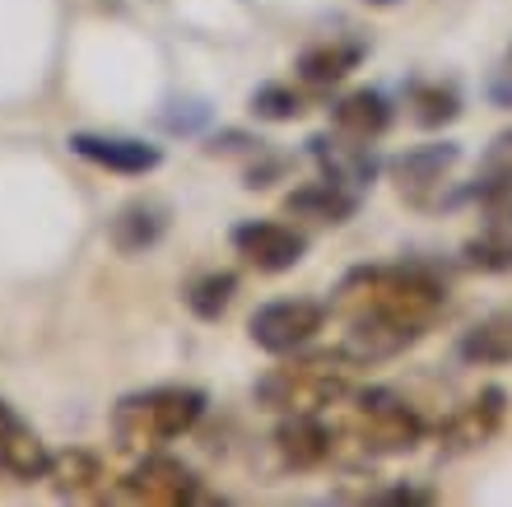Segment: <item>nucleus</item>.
Segmentation results:
<instances>
[{
    "label": "nucleus",
    "mask_w": 512,
    "mask_h": 507,
    "mask_svg": "<svg viewBox=\"0 0 512 507\" xmlns=\"http://www.w3.org/2000/svg\"><path fill=\"white\" fill-rule=\"evenodd\" d=\"M410 107L419 126H443L461 117V98L452 84H410Z\"/></svg>",
    "instance_id": "5701e85b"
},
{
    "label": "nucleus",
    "mask_w": 512,
    "mask_h": 507,
    "mask_svg": "<svg viewBox=\"0 0 512 507\" xmlns=\"http://www.w3.org/2000/svg\"><path fill=\"white\" fill-rule=\"evenodd\" d=\"M489 98L499 107H512V56H508V66L494 70V80H489Z\"/></svg>",
    "instance_id": "a878e982"
},
{
    "label": "nucleus",
    "mask_w": 512,
    "mask_h": 507,
    "mask_svg": "<svg viewBox=\"0 0 512 507\" xmlns=\"http://www.w3.org/2000/svg\"><path fill=\"white\" fill-rule=\"evenodd\" d=\"M364 61V42H317L298 56V75L312 84V89H331L350 75L354 66Z\"/></svg>",
    "instance_id": "aec40b11"
},
{
    "label": "nucleus",
    "mask_w": 512,
    "mask_h": 507,
    "mask_svg": "<svg viewBox=\"0 0 512 507\" xmlns=\"http://www.w3.org/2000/svg\"><path fill=\"white\" fill-rule=\"evenodd\" d=\"M229 242L261 275H284L308 256V233H298L294 224H280V219H243V224H233Z\"/></svg>",
    "instance_id": "1a4fd4ad"
},
{
    "label": "nucleus",
    "mask_w": 512,
    "mask_h": 507,
    "mask_svg": "<svg viewBox=\"0 0 512 507\" xmlns=\"http://www.w3.org/2000/svg\"><path fill=\"white\" fill-rule=\"evenodd\" d=\"M47 461H52L47 442H42L38 433H33V424H24L19 410L0 396V475L14 484H33L47 475Z\"/></svg>",
    "instance_id": "f8f14e48"
},
{
    "label": "nucleus",
    "mask_w": 512,
    "mask_h": 507,
    "mask_svg": "<svg viewBox=\"0 0 512 507\" xmlns=\"http://www.w3.org/2000/svg\"><path fill=\"white\" fill-rule=\"evenodd\" d=\"M336 317H396L429 331L433 317L447 307V280L424 261H396V266H354L336 284L331 298Z\"/></svg>",
    "instance_id": "f257e3e1"
},
{
    "label": "nucleus",
    "mask_w": 512,
    "mask_h": 507,
    "mask_svg": "<svg viewBox=\"0 0 512 507\" xmlns=\"http://www.w3.org/2000/svg\"><path fill=\"white\" fill-rule=\"evenodd\" d=\"M424 414L391 387L350 391V438L364 456H410L424 442Z\"/></svg>",
    "instance_id": "20e7f679"
},
{
    "label": "nucleus",
    "mask_w": 512,
    "mask_h": 507,
    "mask_svg": "<svg viewBox=\"0 0 512 507\" xmlns=\"http://www.w3.org/2000/svg\"><path fill=\"white\" fill-rule=\"evenodd\" d=\"M331 126L354 140H382L391 131V98L382 89H354L331 107Z\"/></svg>",
    "instance_id": "dca6fc26"
},
{
    "label": "nucleus",
    "mask_w": 512,
    "mask_h": 507,
    "mask_svg": "<svg viewBox=\"0 0 512 507\" xmlns=\"http://www.w3.org/2000/svg\"><path fill=\"white\" fill-rule=\"evenodd\" d=\"M424 326H410V321H396V317H350L345 321V354H350L359 368L368 363H387L396 354H405L410 345L424 340Z\"/></svg>",
    "instance_id": "9b49d317"
},
{
    "label": "nucleus",
    "mask_w": 512,
    "mask_h": 507,
    "mask_svg": "<svg viewBox=\"0 0 512 507\" xmlns=\"http://www.w3.org/2000/svg\"><path fill=\"white\" fill-rule=\"evenodd\" d=\"M42 480H52V489L61 498H98V494H108L103 461H98L94 452H84V447H70V452L52 456Z\"/></svg>",
    "instance_id": "6ab92c4d"
},
{
    "label": "nucleus",
    "mask_w": 512,
    "mask_h": 507,
    "mask_svg": "<svg viewBox=\"0 0 512 507\" xmlns=\"http://www.w3.org/2000/svg\"><path fill=\"white\" fill-rule=\"evenodd\" d=\"M461 256H466V266L471 270H485V275H512V214H494V219H485V228L461 247Z\"/></svg>",
    "instance_id": "412c9836"
},
{
    "label": "nucleus",
    "mask_w": 512,
    "mask_h": 507,
    "mask_svg": "<svg viewBox=\"0 0 512 507\" xmlns=\"http://www.w3.org/2000/svg\"><path fill=\"white\" fill-rule=\"evenodd\" d=\"M354 368L359 363L345 349H322V354H284L270 373L256 377V405L270 414H322L326 405L350 401Z\"/></svg>",
    "instance_id": "f03ea898"
},
{
    "label": "nucleus",
    "mask_w": 512,
    "mask_h": 507,
    "mask_svg": "<svg viewBox=\"0 0 512 507\" xmlns=\"http://www.w3.org/2000/svg\"><path fill=\"white\" fill-rule=\"evenodd\" d=\"M331 307L317 303V298H270L252 312V345L284 359V354H298L317 340V331L326 326Z\"/></svg>",
    "instance_id": "0eeeda50"
},
{
    "label": "nucleus",
    "mask_w": 512,
    "mask_h": 507,
    "mask_svg": "<svg viewBox=\"0 0 512 507\" xmlns=\"http://www.w3.org/2000/svg\"><path fill=\"white\" fill-rule=\"evenodd\" d=\"M275 452L284 456V466L312 470L336 452V433L322 424V414H280L275 428Z\"/></svg>",
    "instance_id": "4468645a"
},
{
    "label": "nucleus",
    "mask_w": 512,
    "mask_h": 507,
    "mask_svg": "<svg viewBox=\"0 0 512 507\" xmlns=\"http://www.w3.org/2000/svg\"><path fill=\"white\" fill-rule=\"evenodd\" d=\"M205 121H210V107H205L201 98H191V112H163V126H168V131H182V135L201 131Z\"/></svg>",
    "instance_id": "393cba45"
},
{
    "label": "nucleus",
    "mask_w": 512,
    "mask_h": 507,
    "mask_svg": "<svg viewBox=\"0 0 512 507\" xmlns=\"http://www.w3.org/2000/svg\"><path fill=\"white\" fill-rule=\"evenodd\" d=\"M508 56H512V52H508Z\"/></svg>",
    "instance_id": "cd10ccee"
},
{
    "label": "nucleus",
    "mask_w": 512,
    "mask_h": 507,
    "mask_svg": "<svg viewBox=\"0 0 512 507\" xmlns=\"http://www.w3.org/2000/svg\"><path fill=\"white\" fill-rule=\"evenodd\" d=\"M112 503H135V507H191L210 503V494L201 489L196 470L182 466L177 456H145L131 475L117 480V489H108Z\"/></svg>",
    "instance_id": "39448f33"
},
{
    "label": "nucleus",
    "mask_w": 512,
    "mask_h": 507,
    "mask_svg": "<svg viewBox=\"0 0 512 507\" xmlns=\"http://www.w3.org/2000/svg\"><path fill=\"white\" fill-rule=\"evenodd\" d=\"M205 391L201 387H145L112 405V433L131 452H154L163 442H177L182 433L201 424Z\"/></svg>",
    "instance_id": "7ed1b4c3"
},
{
    "label": "nucleus",
    "mask_w": 512,
    "mask_h": 507,
    "mask_svg": "<svg viewBox=\"0 0 512 507\" xmlns=\"http://www.w3.org/2000/svg\"><path fill=\"white\" fill-rule=\"evenodd\" d=\"M70 149H75L80 159L98 163V168H108V173H122V177H145L163 163L159 145H145V140H131V135L80 131V135H70Z\"/></svg>",
    "instance_id": "ddd939ff"
},
{
    "label": "nucleus",
    "mask_w": 512,
    "mask_h": 507,
    "mask_svg": "<svg viewBox=\"0 0 512 507\" xmlns=\"http://www.w3.org/2000/svg\"><path fill=\"white\" fill-rule=\"evenodd\" d=\"M503 424H508V391L485 387L438 424V447H443V456H471L499 438Z\"/></svg>",
    "instance_id": "6e6552de"
},
{
    "label": "nucleus",
    "mask_w": 512,
    "mask_h": 507,
    "mask_svg": "<svg viewBox=\"0 0 512 507\" xmlns=\"http://www.w3.org/2000/svg\"><path fill=\"white\" fill-rule=\"evenodd\" d=\"M284 210L294 214V219H308V224H345L359 210V191H345L322 177V182H308V187L289 191Z\"/></svg>",
    "instance_id": "f3484780"
},
{
    "label": "nucleus",
    "mask_w": 512,
    "mask_h": 507,
    "mask_svg": "<svg viewBox=\"0 0 512 507\" xmlns=\"http://www.w3.org/2000/svg\"><path fill=\"white\" fill-rule=\"evenodd\" d=\"M373 5H396V0H373Z\"/></svg>",
    "instance_id": "bb28decb"
},
{
    "label": "nucleus",
    "mask_w": 512,
    "mask_h": 507,
    "mask_svg": "<svg viewBox=\"0 0 512 507\" xmlns=\"http://www.w3.org/2000/svg\"><path fill=\"white\" fill-rule=\"evenodd\" d=\"M457 359L466 368H508L512 363V307L471 321L457 340Z\"/></svg>",
    "instance_id": "2eb2a0df"
},
{
    "label": "nucleus",
    "mask_w": 512,
    "mask_h": 507,
    "mask_svg": "<svg viewBox=\"0 0 512 507\" xmlns=\"http://www.w3.org/2000/svg\"><path fill=\"white\" fill-rule=\"evenodd\" d=\"M163 233H168V205L163 201H131L112 219V247L126 256H140L149 247H159Z\"/></svg>",
    "instance_id": "a211bd4d"
},
{
    "label": "nucleus",
    "mask_w": 512,
    "mask_h": 507,
    "mask_svg": "<svg viewBox=\"0 0 512 507\" xmlns=\"http://www.w3.org/2000/svg\"><path fill=\"white\" fill-rule=\"evenodd\" d=\"M233 294H238V275H229V270H205V275H196V280L187 284L182 298H187V307L201 321H219L229 312Z\"/></svg>",
    "instance_id": "4be33fe9"
},
{
    "label": "nucleus",
    "mask_w": 512,
    "mask_h": 507,
    "mask_svg": "<svg viewBox=\"0 0 512 507\" xmlns=\"http://www.w3.org/2000/svg\"><path fill=\"white\" fill-rule=\"evenodd\" d=\"M308 154L326 182H336V187H345V191H359V196H364L382 173V159H378V149H373V140H354V135L336 131V126L322 135H312Z\"/></svg>",
    "instance_id": "9d476101"
},
{
    "label": "nucleus",
    "mask_w": 512,
    "mask_h": 507,
    "mask_svg": "<svg viewBox=\"0 0 512 507\" xmlns=\"http://www.w3.org/2000/svg\"><path fill=\"white\" fill-rule=\"evenodd\" d=\"M252 112L261 121H294V117H303V98L289 84H261L252 94Z\"/></svg>",
    "instance_id": "b1692460"
},
{
    "label": "nucleus",
    "mask_w": 512,
    "mask_h": 507,
    "mask_svg": "<svg viewBox=\"0 0 512 507\" xmlns=\"http://www.w3.org/2000/svg\"><path fill=\"white\" fill-rule=\"evenodd\" d=\"M461 163L457 140H433V145H415L405 154H391L382 168L396 182L401 201H410L415 210H438L443 205V187L452 182V168Z\"/></svg>",
    "instance_id": "423d86ee"
}]
</instances>
